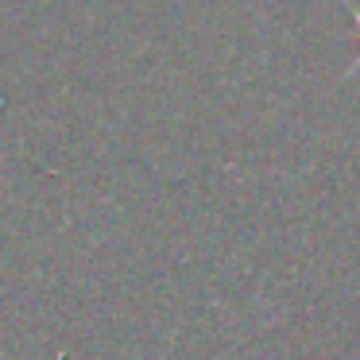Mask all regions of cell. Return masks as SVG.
<instances>
[{"mask_svg":"<svg viewBox=\"0 0 360 360\" xmlns=\"http://www.w3.org/2000/svg\"><path fill=\"white\" fill-rule=\"evenodd\" d=\"M356 24H360V12H356Z\"/></svg>","mask_w":360,"mask_h":360,"instance_id":"cell-1","label":"cell"}]
</instances>
